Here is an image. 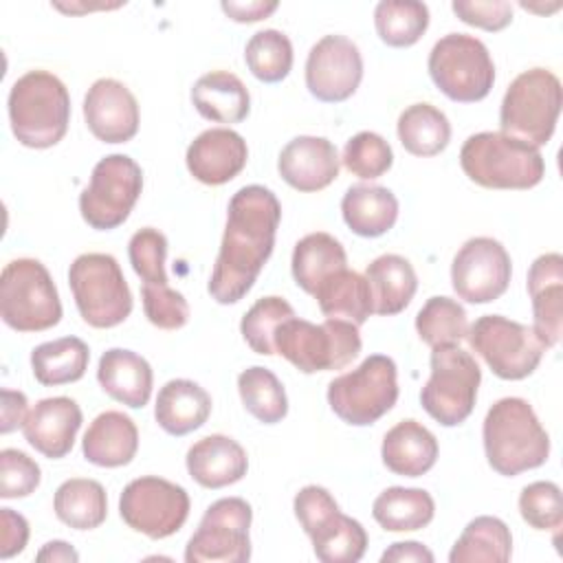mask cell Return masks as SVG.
Returning <instances> with one entry per match:
<instances>
[{
  "instance_id": "24",
  "label": "cell",
  "mask_w": 563,
  "mask_h": 563,
  "mask_svg": "<svg viewBox=\"0 0 563 563\" xmlns=\"http://www.w3.org/2000/svg\"><path fill=\"white\" fill-rule=\"evenodd\" d=\"M97 380L112 400L130 409H141L152 396L154 374L141 354L125 347H110L99 358Z\"/></svg>"
},
{
  "instance_id": "49",
  "label": "cell",
  "mask_w": 563,
  "mask_h": 563,
  "mask_svg": "<svg viewBox=\"0 0 563 563\" xmlns=\"http://www.w3.org/2000/svg\"><path fill=\"white\" fill-rule=\"evenodd\" d=\"M292 508H295V517H297L299 526L303 528V532L308 537L312 532H317L332 515L339 512V504L334 501L330 490L323 486H317V484L303 486L295 495Z\"/></svg>"
},
{
  "instance_id": "9",
  "label": "cell",
  "mask_w": 563,
  "mask_h": 563,
  "mask_svg": "<svg viewBox=\"0 0 563 563\" xmlns=\"http://www.w3.org/2000/svg\"><path fill=\"white\" fill-rule=\"evenodd\" d=\"M398 400V369L385 354L367 356L358 367L330 380L328 405L352 427L380 420Z\"/></svg>"
},
{
  "instance_id": "7",
  "label": "cell",
  "mask_w": 563,
  "mask_h": 563,
  "mask_svg": "<svg viewBox=\"0 0 563 563\" xmlns=\"http://www.w3.org/2000/svg\"><path fill=\"white\" fill-rule=\"evenodd\" d=\"M0 317L18 332H42L62 321L55 282L40 260L18 257L2 268Z\"/></svg>"
},
{
  "instance_id": "13",
  "label": "cell",
  "mask_w": 563,
  "mask_h": 563,
  "mask_svg": "<svg viewBox=\"0 0 563 563\" xmlns=\"http://www.w3.org/2000/svg\"><path fill=\"white\" fill-rule=\"evenodd\" d=\"M468 345L504 380L528 378L548 350L532 328L501 314H484L466 332Z\"/></svg>"
},
{
  "instance_id": "23",
  "label": "cell",
  "mask_w": 563,
  "mask_h": 563,
  "mask_svg": "<svg viewBox=\"0 0 563 563\" xmlns=\"http://www.w3.org/2000/svg\"><path fill=\"white\" fill-rule=\"evenodd\" d=\"M185 464L196 484L213 490L240 482L249 471V457L242 444L222 433H211L191 444Z\"/></svg>"
},
{
  "instance_id": "14",
  "label": "cell",
  "mask_w": 563,
  "mask_h": 563,
  "mask_svg": "<svg viewBox=\"0 0 563 563\" xmlns=\"http://www.w3.org/2000/svg\"><path fill=\"white\" fill-rule=\"evenodd\" d=\"M189 506L183 486L156 475L132 479L119 497V515L128 528L154 541L178 532L189 517Z\"/></svg>"
},
{
  "instance_id": "41",
  "label": "cell",
  "mask_w": 563,
  "mask_h": 563,
  "mask_svg": "<svg viewBox=\"0 0 563 563\" xmlns=\"http://www.w3.org/2000/svg\"><path fill=\"white\" fill-rule=\"evenodd\" d=\"M416 332L431 350L440 345H457L468 332L466 310L460 301L435 295L418 310Z\"/></svg>"
},
{
  "instance_id": "30",
  "label": "cell",
  "mask_w": 563,
  "mask_h": 563,
  "mask_svg": "<svg viewBox=\"0 0 563 563\" xmlns=\"http://www.w3.org/2000/svg\"><path fill=\"white\" fill-rule=\"evenodd\" d=\"M341 213L352 233L380 238L396 224L398 200L387 187L352 185L341 200Z\"/></svg>"
},
{
  "instance_id": "55",
  "label": "cell",
  "mask_w": 563,
  "mask_h": 563,
  "mask_svg": "<svg viewBox=\"0 0 563 563\" xmlns=\"http://www.w3.org/2000/svg\"><path fill=\"white\" fill-rule=\"evenodd\" d=\"M37 561H51V563H77L79 554L75 552L73 545H68L66 541H48L35 556Z\"/></svg>"
},
{
  "instance_id": "47",
  "label": "cell",
  "mask_w": 563,
  "mask_h": 563,
  "mask_svg": "<svg viewBox=\"0 0 563 563\" xmlns=\"http://www.w3.org/2000/svg\"><path fill=\"white\" fill-rule=\"evenodd\" d=\"M141 299L147 321L161 330H178L189 321L187 299L169 284H143Z\"/></svg>"
},
{
  "instance_id": "37",
  "label": "cell",
  "mask_w": 563,
  "mask_h": 563,
  "mask_svg": "<svg viewBox=\"0 0 563 563\" xmlns=\"http://www.w3.org/2000/svg\"><path fill=\"white\" fill-rule=\"evenodd\" d=\"M398 141L413 156H435L451 141L446 114L431 103H411L398 117Z\"/></svg>"
},
{
  "instance_id": "22",
  "label": "cell",
  "mask_w": 563,
  "mask_h": 563,
  "mask_svg": "<svg viewBox=\"0 0 563 563\" xmlns=\"http://www.w3.org/2000/svg\"><path fill=\"white\" fill-rule=\"evenodd\" d=\"M528 292L532 299V330L545 347L561 341L563 330V255L543 253L528 271Z\"/></svg>"
},
{
  "instance_id": "2",
  "label": "cell",
  "mask_w": 563,
  "mask_h": 563,
  "mask_svg": "<svg viewBox=\"0 0 563 563\" xmlns=\"http://www.w3.org/2000/svg\"><path fill=\"white\" fill-rule=\"evenodd\" d=\"M482 440L488 466L504 477L537 468L550 455L548 431L541 427L530 402L517 396L499 398L488 409Z\"/></svg>"
},
{
  "instance_id": "29",
  "label": "cell",
  "mask_w": 563,
  "mask_h": 563,
  "mask_svg": "<svg viewBox=\"0 0 563 563\" xmlns=\"http://www.w3.org/2000/svg\"><path fill=\"white\" fill-rule=\"evenodd\" d=\"M365 279L372 290L374 312L380 317L402 312L418 290V277L411 262L396 253H385L367 264Z\"/></svg>"
},
{
  "instance_id": "46",
  "label": "cell",
  "mask_w": 563,
  "mask_h": 563,
  "mask_svg": "<svg viewBox=\"0 0 563 563\" xmlns=\"http://www.w3.org/2000/svg\"><path fill=\"white\" fill-rule=\"evenodd\" d=\"M128 257L134 273L143 279V284H163L167 286L165 257H167V238L154 229H139L128 244Z\"/></svg>"
},
{
  "instance_id": "21",
  "label": "cell",
  "mask_w": 563,
  "mask_h": 563,
  "mask_svg": "<svg viewBox=\"0 0 563 563\" xmlns=\"http://www.w3.org/2000/svg\"><path fill=\"white\" fill-rule=\"evenodd\" d=\"M341 158L325 136H295L277 158L279 176L297 191L310 194L325 189L339 176Z\"/></svg>"
},
{
  "instance_id": "39",
  "label": "cell",
  "mask_w": 563,
  "mask_h": 563,
  "mask_svg": "<svg viewBox=\"0 0 563 563\" xmlns=\"http://www.w3.org/2000/svg\"><path fill=\"white\" fill-rule=\"evenodd\" d=\"M238 391L244 409L264 424L282 422L288 413V398L282 380L262 365L246 367L238 376Z\"/></svg>"
},
{
  "instance_id": "53",
  "label": "cell",
  "mask_w": 563,
  "mask_h": 563,
  "mask_svg": "<svg viewBox=\"0 0 563 563\" xmlns=\"http://www.w3.org/2000/svg\"><path fill=\"white\" fill-rule=\"evenodd\" d=\"M220 7L235 22H260L277 9V2L275 0H271V2H266V0H249V2L229 0L227 2L224 0Z\"/></svg>"
},
{
  "instance_id": "35",
  "label": "cell",
  "mask_w": 563,
  "mask_h": 563,
  "mask_svg": "<svg viewBox=\"0 0 563 563\" xmlns=\"http://www.w3.org/2000/svg\"><path fill=\"white\" fill-rule=\"evenodd\" d=\"M55 515L73 530H95L108 517L106 488L97 479L70 477L59 484L53 497Z\"/></svg>"
},
{
  "instance_id": "4",
  "label": "cell",
  "mask_w": 563,
  "mask_h": 563,
  "mask_svg": "<svg viewBox=\"0 0 563 563\" xmlns=\"http://www.w3.org/2000/svg\"><path fill=\"white\" fill-rule=\"evenodd\" d=\"M460 165L468 180L486 189H532L545 174L539 147L504 132L471 134L460 150Z\"/></svg>"
},
{
  "instance_id": "48",
  "label": "cell",
  "mask_w": 563,
  "mask_h": 563,
  "mask_svg": "<svg viewBox=\"0 0 563 563\" xmlns=\"http://www.w3.org/2000/svg\"><path fill=\"white\" fill-rule=\"evenodd\" d=\"M42 479V471L33 457L18 449L0 451V497L20 499L29 497Z\"/></svg>"
},
{
  "instance_id": "28",
  "label": "cell",
  "mask_w": 563,
  "mask_h": 563,
  "mask_svg": "<svg viewBox=\"0 0 563 563\" xmlns=\"http://www.w3.org/2000/svg\"><path fill=\"white\" fill-rule=\"evenodd\" d=\"M191 103L207 121L231 125L249 117L251 95L238 75L229 70H211L196 79Z\"/></svg>"
},
{
  "instance_id": "12",
  "label": "cell",
  "mask_w": 563,
  "mask_h": 563,
  "mask_svg": "<svg viewBox=\"0 0 563 563\" xmlns=\"http://www.w3.org/2000/svg\"><path fill=\"white\" fill-rule=\"evenodd\" d=\"M143 191V172L125 154L103 156L95 167L88 187L79 194V213L97 231L121 227Z\"/></svg>"
},
{
  "instance_id": "1",
  "label": "cell",
  "mask_w": 563,
  "mask_h": 563,
  "mask_svg": "<svg viewBox=\"0 0 563 563\" xmlns=\"http://www.w3.org/2000/svg\"><path fill=\"white\" fill-rule=\"evenodd\" d=\"M279 220L282 205L271 189L246 185L233 194L222 244L207 286L218 303H238L253 288L273 253Z\"/></svg>"
},
{
  "instance_id": "19",
  "label": "cell",
  "mask_w": 563,
  "mask_h": 563,
  "mask_svg": "<svg viewBox=\"0 0 563 563\" xmlns=\"http://www.w3.org/2000/svg\"><path fill=\"white\" fill-rule=\"evenodd\" d=\"M81 420V409L73 398H42L29 409L22 433L37 453L48 460H59L70 453Z\"/></svg>"
},
{
  "instance_id": "52",
  "label": "cell",
  "mask_w": 563,
  "mask_h": 563,
  "mask_svg": "<svg viewBox=\"0 0 563 563\" xmlns=\"http://www.w3.org/2000/svg\"><path fill=\"white\" fill-rule=\"evenodd\" d=\"M26 396L15 389H2V405H0V431L11 433L18 427L24 424V418L29 413Z\"/></svg>"
},
{
  "instance_id": "44",
  "label": "cell",
  "mask_w": 563,
  "mask_h": 563,
  "mask_svg": "<svg viewBox=\"0 0 563 563\" xmlns=\"http://www.w3.org/2000/svg\"><path fill=\"white\" fill-rule=\"evenodd\" d=\"M341 161L350 174L365 180H374L389 172L394 163V152L391 145L380 134L363 130L345 143Z\"/></svg>"
},
{
  "instance_id": "34",
  "label": "cell",
  "mask_w": 563,
  "mask_h": 563,
  "mask_svg": "<svg viewBox=\"0 0 563 563\" xmlns=\"http://www.w3.org/2000/svg\"><path fill=\"white\" fill-rule=\"evenodd\" d=\"M90 361V350L79 336H62L33 347L31 369L40 385L55 387L79 380Z\"/></svg>"
},
{
  "instance_id": "17",
  "label": "cell",
  "mask_w": 563,
  "mask_h": 563,
  "mask_svg": "<svg viewBox=\"0 0 563 563\" xmlns=\"http://www.w3.org/2000/svg\"><path fill=\"white\" fill-rule=\"evenodd\" d=\"M363 79L358 46L345 35H325L308 53L306 86L323 103L350 99Z\"/></svg>"
},
{
  "instance_id": "32",
  "label": "cell",
  "mask_w": 563,
  "mask_h": 563,
  "mask_svg": "<svg viewBox=\"0 0 563 563\" xmlns=\"http://www.w3.org/2000/svg\"><path fill=\"white\" fill-rule=\"evenodd\" d=\"M292 279L295 284L308 292L314 295L317 286L330 277L332 273L347 268V255L343 244L323 231L303 235L292 251Z\"/></svg>"
},
{
  "instance_id": "18",
  "label": "cell",
  "mask_w": 563,
  "mask_h": 563,
  "mask_svg": "<svg viewBox=\"0 0 563 563\" xmlns=\"http://www.w3.org/2000/svg\"><path fill=\"white\" fill-rule=\"evenodd\" d=\"M84 119L95 139L125 143L139 132V103L130 88L112 77L97 79L84 97Z\"/></svg>"
},
{
  "instance_id": "38",
  "label": "cell",
  "mask_w": 563,
  "mask_h": 563,
  "mask_svg": "<svg viewBox=\"0 0 563 563\" xmlns=\"http://www.w3.org/2000/svg\"><path fill=\"white\" fill-rule=\"evenodd\" d=\"M374 26L387 46H413L429 26V7L418 0H383L374 9Z\"/></svg>"
},
{
  "instance_id": "11",
  "label": "cell",
  "mask_w": 563,
  "mask_h": 563,
  "mask_svg": "<svg viewBox=\"0 0 563 563\" xmlns=\"http://www.w3.org/2000/svg\"><path fill=\"white\" fill-rule=\"evenodd\" d=\"M431 81L457 103L482 101L495 84V64L482 40L466 33L440 37L427 62Z\"/></svg>"
},
{
  "instance_id": "31",
  "label": "cell",
  "mask_w": 563,
  "mask_h": 563,
  "mask_svg": "<svg viewBox=\"0 0 563 563\" xmlns=\"http://www.w3.org/2000/svg\"><path fill=\"white\" fill-rule=\"evenodd\" d=\"M319 310L328 319H343L354 325H363L374 312L372 290L363 275L350 268H341L325 277L314 295Z\"/></svg>"
},
{
  "instance_id": "5",
  "label": "cell",
  "mask_w": 563,
  "mask_h": 563,
  "mask_svg": "<svg viewBox=\"0 0 563 563\" xmlns=\"http://www.w3.org/2000/svg\"><path fill=\"white\" fill-rule=\"evenodd\" d=\"M361 345L358 325L343 319L310 323L290 317L275 334V354H282L303 374L343 369L361 354Z\"/></svg>"
},
{
  "instance_id": "43",
  "label": "cell",
  "mask_w": 563,
  "mask_h": 563,
  "mask_svg": "<svg viewBox=\"0 0 563 563\" xmlns=\"http://www.w3.org/2000/svg\"><path fill=\"white\" fill-rule=\"evenodd\" d=\"M295 317L292 306L277 295L257 299L240 321V332L255 354H275V334L284 321Z\"/></svg>"
},
{
  "instance_id": "8",
  "label": "cell",
  "mask_w": 563,
  "mask_h": 563,
  "mask_svg": "<svg viewBox=\"0 0 563 563\" xmlns=\"http://www.w3.org/2000/svg\"><path fill=\"white\" fill-rule=\"evenodd\" d=\"M68 284L81 319L92 328H114L132 312V292L119 262L108 253H84L68 268Z\"/></svg>"
},
{
  "instance_id": "20",
  "label": "cell",
  "mask_w": 563,
  "mask_h": 563,
  "mask_svg": "<svg viewBox=\"0 0 563 563\" xmlns=\"http://www.w3.org/2000/svg\"><path fill=\"white\" fill-rule=\"evenodd\" d=\"M249 161V147L242 134L229 128L200 132L187 147L185 163L189 174L202 185H224L233 180Z\"/></svg>"
},
{
  "instance_id": "27",
  "label": "cell",
  "mask_w": 563,
  "mask_h": 563,
  "mask_svg": "<svg viewBox=\"0 0 563 563\" xmlns=\"http://www.w3.org/2000/svg\"><path fill=\"white\" fill-rule=\"evenodd\" d=\"M380 457L391 473L420 477L429 473L438 460V440L418 420H400L385 433Z\"/></svg>"
},
{
  "instance_id": "26",
  "label": "cell",
  "mask_w": 563,
  "mask_h": 563,
  "mask_svg": "<svg viewBox=\"0 0 563 563\" xmlns=\"http://www.w3.org/2000/svg\"><path fill=\"white\" fill-rule=\"evenodd\" d=\"M211 413V396L189 378L167 380L156 396L154 418L169 435H187L200 429Z\"/></svg>"
},
{
  "instance_id": "51",
  "label": "cell",
  "mask_w": 563,
  "mask_h": 563,
  "mask_svg": "<svg viewBox=\"0 0 563 563\" xmlns=\"http://www.w3.org/2000/svg\"><path fill=\"white\" fill-rule=\"evenodd\" d=\"M26 541L29 521L11 508H0V559H11L20 554Z\"/></svg>"
},
{
  "instance_id": "33",
  "label": "cell",
  "mask_w": 563,
  "mask_h": 563,
  "mask_svg": "<svg viewBox=\"0 0 563 563\" xmlns=\"http://www.w3.org/2000/svg\"><path fill=\"white\" fill-rule=\"evenodd\" d=\"M372 515L387 532H413L431 523L435 501L424 488L389 486L374 499Z\"/></svg>"
},
{
  "instance_id": "36",
  "label": "cell",
  "mask_w": 563,
  "mask_h": 563,
  "mask_svg": "<svg viewBox=\"0 0 563 563\" xmlns=\"http://www.w3.org/2000/svg\"><path fill=\"white\" fill-rule=\"evenodd\" d=\"M512 554L510 528L490 515L475 517L466 523L449 552L451 563H506Z\"/></svg>"
},
{
  "instance_id": "54",
  "label": "cell",
  "mask_w": 563,
  "mask_h": 563,
  "mask_svg": "<svg viewBox=\"0 0 563 563\" xmlns=\"http://www.w3.org/2000/svg\"><path fill=\"white\" fill-rule=\"evenodd\" d=\"M380 561L383 563H433V552L424 548L420 541H396L383 552Z\"/></svg>"
},
{
  "instance_id": "16",
  "label": "cell",
  "mask_w": 563,
  "mask_h": 563,
  "mask_svg": "<svg viewBox=\"0 0 563 563\" xmlns=\"http://www.w3.org/2000/svg\"><path fill=\"white\" fill-rule=\"evenodd\" d=\"M512 262L501 242L479 235L466 240L451 262V284L468 303H490L510 284Z\"/></svg>"
},
{
  "instance_id": "6",
  "label": "cell",
  "mask_w": 563,
  "mask_h": 563,
  "mask_svg": "<svg viewBox=\"0 0 563 563\" xmlns=\"http://www.w3.org/2000/svg\"><path fill=\"white\" fill-rule=\"evenodd\" d=\"M563 103L559 77L548 68H530L517 75L499 108L501 132L532 147L545 145L556 128Z\"/></svg>"
},
{
  "instance_id": "42",
  "label": "cell",
  "mask_w": 563,
  "mask_h": 563,
  "mask_svg": "<svg viewBox=\"0 0 563 563\" xmlns=\"http://www.w3.org/2000/svg\"><path fill=\"white\" fill-rule=\"evenodd\" d=\"M244 62L253 77L264 84H277L286 79L292 68V44L288 35L277 29L257 31L246 42Z\"/></svg>"
},
{
  "instance_id": "3",
  "label": "cell",
  "mask_w": 563,
  "mask_h": 563,
  "mask_svg": "<svg viewBox=\"0 0 563 563\" xmlns=\"http://www.w3.org/2000/svg\"><path fill=\"white\" fill-rule=\"evenodd\" d=\"M9 123L13 136L33 150L57 145L70 123V95L48 70H29L9 90Z\"/></svg>"
},
{
  "instance_id": "40",
  "label": "cell",
  "mask_w": 563,
  "mask_h": 563,
  "mask_svg": "<svg viewBox=\"0 0 563 563\" xmlns=\"http://www.w3.org/2000/svg\"><path fill=\"white\" fill-rule=\"evenodd\" d=\"M310 541L314 556L323 563H356L367 550L365 528L341 510L312 532Z\"/></svg>"
},
{
  "instance_id": "25",
  "label": "cell",
  "mask_w": 563,
  "mask_h": 563,
  "mask_svg": "<svg viewBox=\"0 0 563 563\" xmlns=\"http://www.w3.org/2000/svg\"><path fill=\"white\" fill-rule=\"evenodd\" d=\"M139 451V429L123 411L99 413L84 433L81 453L84 457L103 468L125 466Z\"/></svg>"
},
{
  "instance_id": "15",
  "label": "cell",
  "mask_w": 563,
  "mask_h": 563,
  "mask_svg": "<svg viewBox=\"0 0 563 563\" xmlns=\"http://www.w3.org/2000/svg\"><path fill=\"white\" fill-rule=\"evenodd\" d=\"M253 510L242 497L213 501L185 548L187 563H246L251 559Z\"/></svg>"
},
{
  "instance_id": "50",
  "label": "cell",
  "mask_w": 563,
  "mask_h": 563,
  "mask_svg": "<svg viewBox=\"0 0 563 563\" xmlns=\"http://www.w3.org/2000/svg\"><path fill=\"white\" fill-rule=\"evenodd\" d=\"M453 13L468 26L484 31H501L512 22V7L506 0H455Z\"/></svg>"
},
{
  "instance_id": "45",
  "label": "cell",
  "mask_w": 563,
  "mask_h": 563,
  "mask_svg": "<svg viewBox=\"0 0 563 563\" xmlns=\"http://www.w3.org/2000/svg\"><path fill=\"white\" fill-rule=\"evenodd\" d=\"M521 519L534 530H559L563 523L561 488L554 482H532L519 495Z\"/></svg>"
},
{
  "instance_id": "10",
  "label": "cell",
  "mask_w": 563,
  "mask_h": 563,
  "mask_svg": "<svg viewBox=\"0 0 563 563\" xmlns=\"http://www.w3.org/2000/svg\"><path fill=\"white\" fill-rule=\"evenodd\" d=\"M429 363L431 376L420 389V405L438 424L457 427L473 413L482 369L460 345L433 347Z\"/></svg>"
}]
</instances>
